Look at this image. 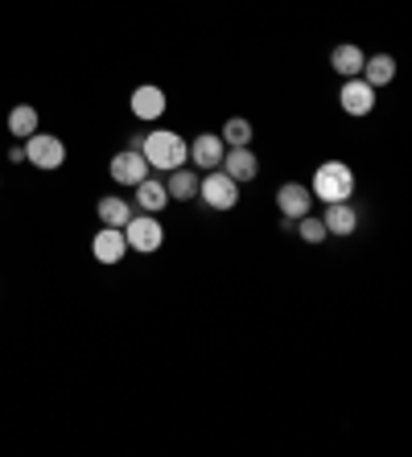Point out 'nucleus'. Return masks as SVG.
Instances as JSON below:
<instances>
[{"instance_id": "21", "label": "nucleus", "mask_w": 412, "mask_h": 457, "mask_svg": "<svg viewBox=\"0 0 412 457\" xmlns=\"http://www.w3.org/2000/svg\"><path fill=\"white\" fill-rule=\"evenodd\" d=\"M297 223H301L297 231H301V239H306V244H322V239H326V227H322V219H309V214H306V219H297Z\"/></svg>"}, {"instance_id": "1", "label": "nucleus", "mask_w": 412, "mask_h": 457, "mask_svg": "<svg viewBox=\"0 0 412 457\" xmlns=\"http://www.w3.org/2000/svg\"><path fill=\"white\" fill-rule=\"evenodd\" d=\"M186 153H190V145L178 132H165V128L145 132V145H140V157L148 161V170H157V173H170L178 165H186Z\"/></svg>"}, {"instance_id": "4", "label": "nucleus", "mask_w": 412, "mask_h": 457, "mask_svg": "<svg viewBox=\"0 0 412 457\" xmlns=\"http://www.w3.org/2000/svg\"><path fill=\"white\" fill-rule=\"evenodd\" d=\"M198 198L211 206V211H235V206H240V181L227 178L223 170H211L198 181Z\"/></svg>"}, {"instance_id": "16", "label": "nucleus", "mask_w": 412, "mask_h": 457, "mask_svg": "<svg viewBox=\"0 0 412 457\" xmlns=\"http://www.w3.org/2000/svg\"><path fill=\"white\" fill-rule=\"evenodd\" d=\"M363 62H367V54L359 50V46H334V54H330V66L339 71L342 79H355V75H363Z\"/></svg>"}, {"instance_id": "8", "label": "nucleus", "mask_w": 412, "mask_h": 457, "mask_svg": "<svg viewBox=\"0 0 412 457\" xmlns=\"http://www.w3.org/2000/svg\"><path fill=\"white\" fill-rule=\"evenodd\" d=\"M186 161H190V165H198V170H206V173L219 170V165H223V137H214V132H202V137H194Z\"/></svg>"}, {"instance_id": "5", "label": "nucleus", "mask_w": 412, "mask_h": 457, "mask_svg": "<svg viewBox=\"0 0 412 457\" xmlns=\"http://www.w3.org/2000/svg\"><path fill=\"white\" fill-rule=\"evenodd\" d=\"M25 157H29L33 170H63L66 161V145L58 137H46V132H33V137H25Z\"/></svg>"}, {"instance_id": "19", "label": "nucleus", "mask_w": 412, "mask_h": 457, "mask_svg": "<svg viewBox=\"0 0 412 457\" xmlns=\"http://www.w3.org/2000/svg\"><path fill=\"white\" fill-rule=\"evenodd\" d=\"M9 132L13 137H33V132H38V112H33L29 104H21V107H13L9 112Z\"/></svg>"}, {"instance_id": "11", "label": "nucleus", "mask_w": 412, "mask_h": 457, "mask_svg": "<svg viewBox=\"0 0 412 457\" xmlns=\"http://www.w3.org/2000/svg\"><path fill=\"white\" fill-rule=\"evenodd\" d=\"M227 178H235V181H252L256 178V170H260V161H256V153L248 149V145H240V149H227L223 153V165H219Z\"/></svg>"}, {"instance_id": "13", "label": "nucleus", "mask_w": 412, "mask_h": 457, "mask_svg": "<svg viewBox=\"0 0 412 457\" xmlns=\"http://www.w3.org/2000/svg\"><path fill=\"white\" fill-rule=\"evenodd\" d=\"M132 190H137V206H140V211H145V214H161V211H165V206H170V194H165V181H157V178H153V173H148L145 181H137Z\"/></svg>"}, {"instance_id": "2", "label": "nucleus", "mask_w": 412, "mask_h": 457, "mask_svg": "<svg viewBox=\"0 0 412 457\" xmlns=\"http://www.w3.org/2000/svg\"><path fill=\"white\" fill-rule=\"evenodd\" d=\"M309 194L322 198V203H347L350 194H355V170H350L347 161H326V165H317Z\"/></svg>"}, {"instance_id": "15", "label": "nucleus", "mask_w": 412, "mask_h": 457, "mask_svg": "<svg viewBox=\"0 0 412 457\" xmlns=\"http://www.w3.org/2000/svg\"><path fill=\"white\" fill-rule=\"evenodd\" d=\"M198 173L186 170V165H178V170H170V181H165V194H170V203L178 198V203H190V198H198Z\"/></svg>"}, {"instance_id": "12", "label": "nucleus", "mask_w": 412, "mask_h": 457, "mask_svg": "<svg viewBox=\"0 0 412 457\" xmlns=\"http://www.w3.org/2000/svg\"><path fill=\"white\" fill-rule=\"evenodd\" d=\"M322 227H326V235H355V227H359V211H355L350 203H326Z\"/></svg>"}, {"instance_id": "14", "label": "nucleus", "mask_w": 412, "mask_h": 457, "mask_svg": "<svg viewBox=\"0 0 412 457\" xmlns=\"http://www.w3.org/2000/svg\"><path fill=\"white\" fill-rule=\"evenodd\" d=\"M161 112H165V91L161 87H137L132 91V116L137 120H161Z\"/></svg>"}, {"instance_id": "22", "label": "nucleus", "mask_w": 412, "mask_h": 457, "mask_svg": "<svg viewBox=\"0 0 412 457\" xmlns=\"http://www.w3.org/2000/svg\"><path fill=\"white\" fill-rule=\"evenodd\" d=\"M140 145H145V132H132V137H128V149L140 153Z\"/></svg>"}, {"instance_id": "3", "label": "nucleus", "mask_w": 412, "mask_h": 457, "mask_svg": "<svg viewBox=\"0 0 412 457\" xmlns=\"http://www.w3.org/2000/svg\"><path fill=\"white\" fill-rule=\"evenodd\" d=\"M124 239H128V252L153 255L161 244H165V227H161L157 214H132L124 223Z\"/></svg>"}, {"instance_id": "18", "label": "nucleus", "mask_w": 412, "mask_h": 457, "mask_svg": "<svg viewBox=\"0 0 412 457\" xmlns=\"http://www.w3.org/2000/svg\"><path fill=\"white\" fill-rule=\"evenodd\" d=\"M99 223L104 227H124L128 219H132V206H128V198H99Z\"/></svg>"}, {"instance_id": "17", "label": "nucleus", "mask_w": 412, "mask_h": 457, "mask_svg": "<svg viewBox=\"0 0 412 457\" xmlns=\"http://www.w3.org/2000/svg\"><path fill=\"white\" fill-rule=\"evenodd\" d=\"M363 79H367L371 87H388L391 79H396V58H391V54L367 58V62H363Z\"/></svg>"}, {"instance_id": "7", "label": "nucleus", "mask_w": 412, "mask_h": 457, "mask_svg": "<svg viewBox=\"0 0 412 457\" xmlns=\"http://www.w3.org/2000/svg\"><path fill=\"white\" fill-rule=\"evenodd\" d=\"M124 252H128L124 227H104V231H96V239H91V255H96L99 264H120Z\"/></svg>"}, {"instance_id": "10", "label": "nucleus", "mask_w": 412, "mask_h": 457, "mask_svg": "<svg viewBox=\"0 0 412 457\" xmlns=\"http://www.w3.org/2000/svg\"><path fill=\"white\" fill-rule=\"evenodd\" d=\"M148 161L140 157L137 149H124V153H116V157H112V178L120 181V186H137V181H145L148 178Z\"/></svg>"}, {"instance_id": "20", "label": "nucleus", "mask_w": 412, "mask_h": 457, "mask_svg": "<svg viewBox=\"0 0 412 457\" xmlns=\"http://www.w3.org/2000/svg\"><path fill=\"white\" fill-rule=\"evenodd\" d=\"M252 140V124L243 116H235V120H227L223 124V145H231V149H240V145H248Z\"/></svg>"}, {"instance_id": "9", "label": "nucleus", "mask_w": 412, "mask_h": 457, "mask_svg": "<svg viewBox=\"0 0 412 457\" xmlns=\"http://www.w3.org/2000/svg\"><path fill=\"white\" fill-rule=\"evenodd\" d=\"M276 206H281V214L285 219H306L309 206H314V194H309V186H297V181H289V186H281L276 190Z\"/></svg>"}, {"instance_id": "6", "label": "nucleus", "mask_w": 412, "mask_h": 457, "mask_svg": "<svg viewBox=\"0 0 412 457\" xmlns=\"http://www.w3.org/2000/svg\"><path fill=\"white\" fill-rule=\"evenodd\" d=\"M339 99H342V112H347V116H371V107H375V87H371L363 75H355L342 83Z\"/></svg>"}]
</instances>
